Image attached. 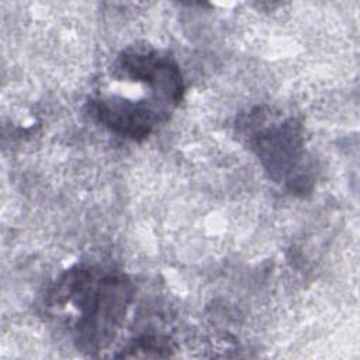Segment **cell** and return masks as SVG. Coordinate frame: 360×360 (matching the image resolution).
I'll return each instance as SVG.
<instances>
[{"mask_svg":"<svg viewBox=\"0 0 360 360\" xmlns=\"http://www.w3.org/2000/svg\"><path fill=\"white\" fill-rule=\"evenodd\" d=\"M91 110L110 131L134 141L146 138L155 125L166 118V112L156 110L153 104L115 96L94 100Z\"/></svg>","mask_w":360,"mask_h":360,"instance_id":"cell-4","label":"cell"},{"mask_svg":"<svg viewBox=\"0 0 360 360\" xmlns=\"http://www.w3.org/2000/svg\"><path fill=\"white\" fill-rule=\"evenodd\" d=\"M170 345L163 338L159 336H142L138 338L117 357H145V356H169Z\"/></svg>","mask_w":360,"mask_h":360,"instance_id":"cell-5","label":"cell"},{"mask_svg":"<svg viewBox=\"0 0 360 360\" xmlns=\"http://www.w3.org/2000/svg\"><path fill=\"white\" fill-rule=\"evenodd\" d=\"M56 295L79 312L75 336L82 350H103L120 329L132 297V284L121 273L79 266L59 281Z\"/></svg>","mask_w":360,"mask_h":360,"instance_id":"cell-1","label":"cell"},{"mask_svg":"<svg viewBox=\"0 0 360 360\" xmlns=\"http://www.w3.org/2000/svg\"><path fill=\"white\" fill-rule=\"evenodd\" d=\"M249 142L276 181L292 183V173H298L304 159V139L298 122L290 118L263 125L259 118V128L249 135Z\"/></svg>","mask_w":360,"mask_h":360,"instance_id":"cell-3","label":"cell"},{"mask_svg":"<svg viewBox=\"0 0 360 360\" xmlns=\"http://www.w3.org/2000/svg\"><path fill=\"white\" fill-rule=\"evenodd\" d=\"M117 66L124 77L145 83L162 105L174 107L181 101L183 76L169 55L146 46L128 48L118 56Z\"/></svg>","mask_w":360,"mask_h":360,"instance_id":"cell-2","label":"cell"}]
</instances>
